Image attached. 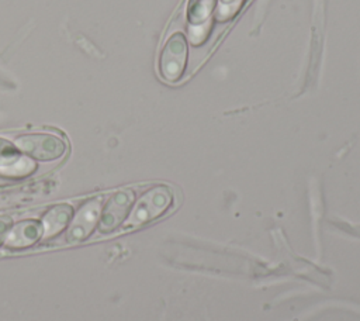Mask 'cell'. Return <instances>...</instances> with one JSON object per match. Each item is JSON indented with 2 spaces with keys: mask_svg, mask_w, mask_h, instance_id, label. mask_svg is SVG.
Segmentation results:
<instances>
[{
  "mask_svg": "<svg viewBox=\"0 0 360 321\" xmlns=\"http://www.w3.org/2000/svg\"><path fill=\"white\" fill-rule=\"evenodd\" d=\"M73 208L70 204H56L51 207L45 215L42 217V238L48 239L52 238L55 234L62 231L72 220Z\"/></svg>",
  "mask_w": 360,
  "mask_h": 321,
  "instance_id": "52a82bcc",
  "label": "cell"
},
{
  "mask_svg": "<svg viewBox=\"0 0 360 321\" xmlns=\"http://www.w3.org/2000/svg\"><path fill=\"white\" fill-rule=\"evenodd\" d=\"M15 146L25 155L37 160H56L66 152V142L46 132L25 134L15 139Z\"/></svg>",
  "mask_w": 360,
  "mask_h": 321,
  "instance_id": "3957f363",
  "label": "cell"
},
{
  "mask_svg": "<svg viewBox=\"0 0 360 321\" xmlns=\"http://www.w3.org/2000/svg\"><path fill=\"white\" fill-rule=\"evenodd\" d=\"M42 237V227L39 222L25 220L11 227L4 239L8 248H25L37 242Z\"/></svg>",
  "mask_w": 360,
  "mask_h": 321,
  "instance_id": "8992f818",
  "label": "cell"
},
{
  "mask_svg": "<svg viewBox=\"0 0 360 321\" xmlns=\"http://www.w3.org/2000/svg\"><path fill=\"white\" fill-rule=\"evenodd\" d=\"M101 197H93L79 208L65 235V241L68 244L82 242L90 235V232L98 222L101 213Z\"/></svg>",
  "mask_w": 360,
  "mask_h": 321,
  "instance_id": "5b68a950",
  "label": "cell"
},
{
  "mask_svg": "<svg viewBox=\"0 0 360 321\" xmlns=\"http://www.w3.org/2000/svg\"><path fill=\"white\" fill-rule=\"evenodd\" d=\"M188 58L187 38L181 31L172 32L159 54V73L166 82L174 83L183 76Z\"/></svg>",
  "mask_w": 360,
  "mask_h": 321,
  "instance_id": "7a4b0ae2",
  "label": "cell"
},
{
  "mask_svg": "<svg viewBox=\"0 0 360 321\" xmlns=\"http://www.w3.org/2000/svg\"><path fill=\"white\" fill-rule=\"evenodd\" d=\"M22 165H30L27 160L21 159L15 146L8 141L0 138V168L8 169L11 173L14 170H21Z\"/></svg>",
  "mask_w": 360,
  "mask_h": 321,
  "instance_id": "ba28073f",
  "label": "cell"
},
{
  "mask_svg": "<svg viewBox=\"0 0 360 321\" xmlns=\"http://www.w3.org/2000/svg\"><path fill=\"white\" fill-rule=\"evenodd\" d=\"M217 0H190L188 21L193 25H202L214 11Z\"/></svg>",
  "mask_w": 360,
  "mask_h": 321,
  "instance_id": "9c48e42d",
  "label": "cell"
},
{
  "mask_svg": "<svg viewBox=\"0 0 360 321\" xmlns=\"http://www.w3.org/2000/svg\"><path fill=\"white\" fill-rule=\"evenodd\" d=\"M134 201V191L131 189L117 190L107 201L100 213L98 231L108 234L117 229L125 220L131 204Z\"/></svg>",
  "mask_w": 360,
  "mask_h": 321,
  "instance_id": "277c9868",
  "label": "cell"
},
{
  "mask_svg": "<svg viewBox=\"0 0 360 321\" xmlns=\"http://www.w3.org/2000/svg\"><path fill=\"white\" fill-rule=\"evenodd\" d=\"M10 228H11V218L8 215H1L0 217V244L6 239Z\"/></svg>",
  "mask_w": 360,
  "mask_h": 321,
  "instance_id": "30bf717a",
  "label": "cell"
},
{
  "mask_svg": "<svg viewBox=\"0 0 360 321\" xmlns=\"http://www.w3.org/2000/svg\"><path fill=\"white\" fill-rule=\"evenodd\" d=\"M173 206V191L165 184L146 190L135 203L125 228H136L162 217Z\"/></svg>",
  "mask_w": 360,
  "mask_h": 321,
  "instance_id": "6da1fadb",
  "label": "cell"
}]
</instances>
